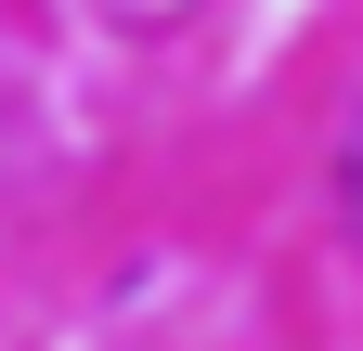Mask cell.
<instances>
[{
    "mask_svg": "<svg viewBox=\"0 0 363 351\" xmlns=\"http://www.w3.org/2000/svg\"><path fill=\"white\" fill-rule=\"evenodd\" d=\"M337 222H350V247H363V104H350V130H337Z\"/></svg>",
    "mask_w": 363,
    "mask_h": 351,
    "instance_id": "1",
    "label": "cell"
}]
</instances>
